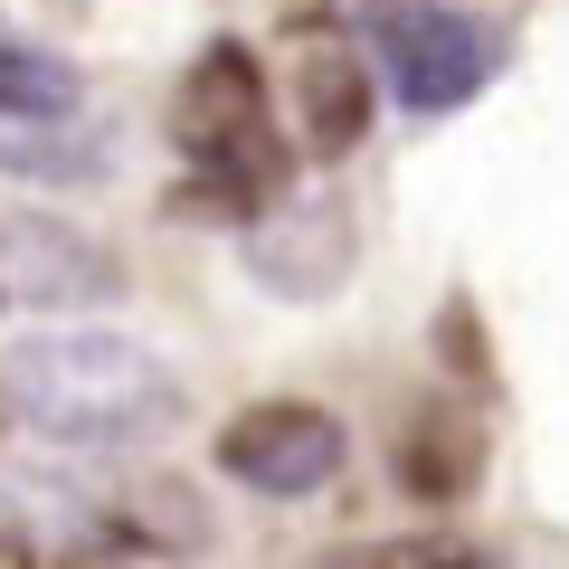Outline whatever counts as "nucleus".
<instances>
[{
    "label": "nucleus",
    "mask_w": 569,
    "mask_h": 569,
    "mask_svg": "<svg viewBox=\"0 0 569 569\" xmlns=\"http://www.w3.org/2000/svg\"><path fill=\"white\" fill-rule=\"evenodd\" d=\"M171 142L200 162L209 190H228V200H266V190L284 181V142H276V114H266V67L247 58V48L219 39L181 77V96H171Z\"/></svg>",
    "instance_id": "f257e3e1"
},
{
    "label": "nucleus",
    "mask_w": 569,
    "mask_h": 569,
    "mask_svg": "<svg viewBox=\"0 0 569 569\" xmlns=\"http://www.w3.org/2000/svg\"><path fill=\"white\" fill-rule=\"evenodd\" d=\"M209 466L228 485H247V493H284V503L295 493H323L342 475V418L313 408V399H257L209 437Z\"/></svg>",
    "instance_id": "f03ea898"
},
{
    "label": "nucleus",
    "mask_w": 569,
    "mask_h": 569,
    "mask_svg": "<svg viewBox=\"0 0 569 569\" xmlns=\"http://www.w3.org/2000/svg\"><path fill=\"white\" fill-rule=\"evenodd\" d=\"M295 104H305V152H313V162H342L351 142L370 133V77L342 58V48H305V67H295Z\"/></svg>",
    "instance_id": "7ed1b4c3"
},
{
    "label": "nucleus",
    "mask_w": 569,
    "mask_h": 569,
    "mask_svg": "<svg viewBox=\"0 0 569 569\" xmlns=\"http://www.w3.org/2000/svg\"><path fill=\"white\" fill-rule=\"evenodd\" d=\"M475 456H485V437H475L466 408H427L399 437V485L427 493V503H456V493L475 485Z\"/></svg>",
    "instance_id": "20e7f679"
},
{
    "label": "nucleus",
    "mask_w": 569,
    "mask_h": 569,
    "mask_svg": "<svg viewBox=\"0 0 569 569\" xmlns=\"http://www.w3.org/2000/svg\"><path fill=\"white\" fill-rule=\"evenodd\" d=\"M361 560H427V569H466L475 550H456V541H389V550H361Z\"/></svg>",
    "instance_id": "39448f33"
},
{
    "label": "nucleus",
    "mask_w": 569,
    "mask_h": 569,
    "mask_svg": "<svg viewBox=\"0 0 569 569\" xmlns=\"http://www.w3.org/2000/svg\"><path fill=\"white\" fill-rule=\"evenodd\" d=\"M0 560H29V550H20V541H10V531H0Z\"/></svg>",
    "instance_id": "423d86ee"
},
{
    "label": "nucleus",
    "mask_w": 569,
    "mask_h": 569,
    "mask_svg": "<svg viewBox=\"0 0 569 569\" xmlns=\"http://www.w3.org/2000/svg\"><path fill=\"white\" fill-rule=\"evenodd\" d=\"M0 437H10V389H0Z\"/></svg>",
    "instance_id": "0eeeda50"
}]
</instances>
